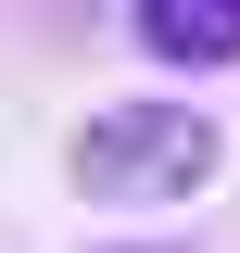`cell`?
Segmentation results:
<instances>
[{
  "instance_id": "1",
  "label": "cell",
  "mask_w": 240,
  "mask_h": 253,
  "mask_svg": "<svg viewBox=\"0 0 240 253\" xmlns=\"http://www.w3.org/2000/svg\"><path fill=\"white\" fill-rule=\"evenodd\" d=\"M76 190L89 203H126V215H152V203H202L215 165H228V139H215L202 101H101L89 126H76Z\"/></svg>"
},
{
  "instance_id": "2",
  "label": "cell",
  "mask_w": 240,
  "mask_h": 253,
  "mask_svg": "<svg viewBox=\"0 0 240 253\" xmlns=\"http://www.w3.org/2000/svg\"><path fill=\"white\" fill-rule=\"evenodd\" d=\"M139 38L164 63H240V0H139Z\"/></svg>"
}]
</instances>
